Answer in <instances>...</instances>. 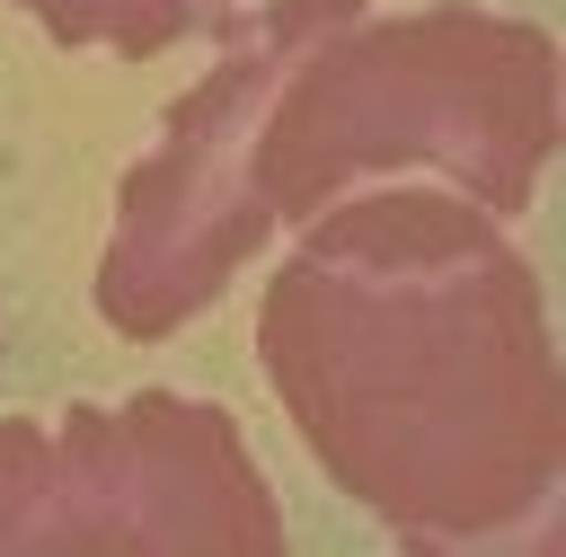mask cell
<instances>
[{
    "label": "cell",
    "instance_id": "cell-4",
    "mask_svg": "<svg viewBox=\"0 0 566 557\" xmlns=\"http://www.w3.org/2000/svg\"><path fill=\"white\" fill-rule=\"evenodd\" d=\"M53 44H106L124 62H150L203 27L230 18V0H18Z\"/></svg>",
    "mask_w": 566,
    "mask_h": 557
},
{
    "label": "cell",
    "instance_id": "cell-1",
    "mask_svg": "<svg viewBox=\"0 0 566 557\" xmlns=\"http://www.w3.org/2000/svg\"><path fill=\"white\" fill-rule=\"evenodd\" d=\"M557 150V35L469 0L363 18V0H265V27L186 88L115 195L97 318L133 345L186 327L283 230L363 168L424 159L495 221Z\"/></svg>",
    "mask_w": 566,
    "mask_h": 557
},
{
    "label": "cell",
    "instance_id": "cell-2",
    "mask_svg": "<svg viewBox=\"0 0 566 557\" xmlns=\"http://www.w3.org/2000/svg\"><path fill=\"white\" fill-rule=\"evenodd\" d=\"M256 362L310 460L407 539L504 530L566 460L548 301L486 203L389 186L310 212L256 301Z\"/></svg>",
    "mask_w": 566,
    "mask_h": 557
},
{
    "label": "cell",
    "instance_id": "cell-3",
    "mask_svg": "<svg viewBox=\"0 0 566 557\" xmlns=\"http://www.w3.org/2000/svg\"><path fill=\"white\" fill-rule=\"evenodd\" d=\"M283 557L239 416L177 389L71 407L62 424H0V557Z\"/></svg>",
    "mask_w": 566,
    "mask_h": 557
}]
</instances>
